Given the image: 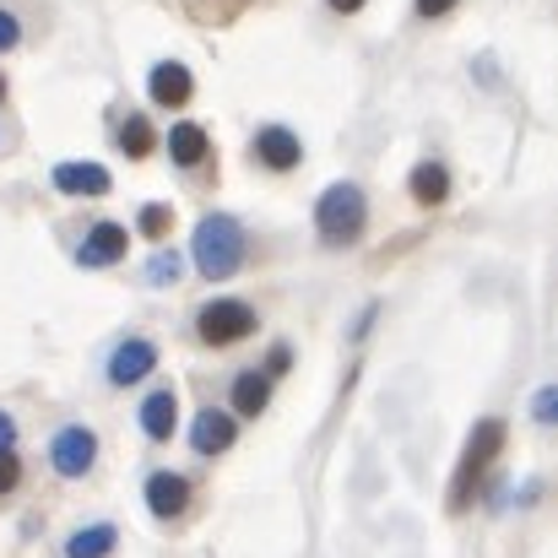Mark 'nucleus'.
<instances>
[{
  "mask_svg": "<svg viewBox=\"0 0 558 558\" xmlns=\"http://www.w3.org/2000/svg\"><path fill=\"white\" fill-rule=\"evenodd\" d=\"M412 195H417L423 206H439V201L450 195V174H445L439 163H417V169H412Z\"/></svg>",
  "mask_w": 558,
  "mask_h": 558,
  "instance_id": "16",
  "label": "nucleus"
},
{
  "mask_svg": "<svg viewBox=\"0 0 558 558\" xmlns=\"http://www.w3.org/2000/svg\"><path fill=\"white\" fill-rule=\"evenodd\" d=\"M190 445H195L201 456H222V450L233 445V417H228V412H211V407H206V412H201V417L190 423Z\"/></svg>",
  "mask_w": 558,
  "mask_h": 558,
  "instance_id": "9",
  "label": "nucleus"
},
{
  "mask_svg": "<svg viewBox=\"0 0 558 558\" xmlns=\"http://www.w3.org/2000/svg\"><path fill=\"white\" fill-rule=\"evenodd\" d=\"M49 456H54V472H60V477H82V472L98 461V439H93L87 428H60Z\"/></svg>",
  "mask_w": 558,
  "mask_h": 558,
  "instance_id": "5",
  "label": "nucleus"
},
{
  "mask_svg": "<svg viewBox=\"0 0 558 558\" xmlns=\"http://www.w3.org/2000/svg\"><path fill=\"white\" fill-rule=\"evenodd\" d=\"M0 98H5V76H0Z\"/></svg>",
  "mask_w": 558,
  "mask_h": 558,
  "instance_id": "27",
  "label": "nucleus"
},
{
  "mask_svg": "<svg viewBox=\"0 0 558 558\" xmlns=\"http://www.w3.org/2000/svg\"><path fill=\"white\" fill-rule=\"evenodd\" d=\"M206 153H211V142H206V131H201V125H174V131H169V158H174L180 169L206 163Z\"/></svg>",
  "mask_w": 558,
  "mask_h": 558,
  "instance_id": "14",
  "label": "nucleus"
},
{
  "mask_svg": "<svg viewBox=\"0 0 558 558\" xmlns=\"http://www.w3.org/2000/svg\"><path fill=\"white\" fill-rule=\"evenodd\" d=\"M153 369H158V348L142 342V337L120 342L114 359H109V379H114V385H136V379H147Z\"/></svg>",
  "mask_w": 558,
  "mask_h": 558,
  "instance_id": "6",
  "label": "nucleus"
},
{
  "mask_svg": "<svg viewBox=\"0 0 558 558\" xmlns=\"http://www.w3.org/2000/svg\"><path fill=\"white\" fill-rule=\"evenodd\" d=\"M16 38H22L16 16H11V11H0V49H16Z\"/></svg>",
  "mask_w": 558,
  "mask_h": 558,
  "instance_id": "22",
  "label": "nucleus"
},
{
  "mask_svg": "<svg viewBox=\"0 0 558 558\" xmlns=\"http://www.w3.org/2000/svg\"><path fill=\"white\" fill-rule=\"evenodd\" d=\"M499 450H505V423L499 417H483L477 434H472V445H466V456H461V472H456V488H450V510H466V499L477 494V483H483V472H488V461Z\"/></svg>",
  "mask_w": 558,
  "mask_h": 558,
  "instance_id": "3",
  "label": "nucleus"
},
{
  "mask_svg": "<svg viewBox=\"0 0 558 558\" xmlns=\"http://www.w3.org/2000/svg\"><path fill=\"white\" fill-rule=\"evenodd\" d=\"M190 505V483L185 477H174V472H158V477H147V510L153 515H180Z\"/></svg>",
  "mask_w": 558,
  "mask_h": 558,
  "instance_id": "10",
  "label": "nucleus"
},
{
  "mask_svg": "<svg viewBox=\"0 0 558 558\" xmlns=\"http://www.w3.org/2000/svg\"><path fill=\"white\" fill-rule=\"evenodd\" d=\"M120 147H125L131 158H147V153H153V125H147L142 114H131V120L120 125Z\"/></svg>",
  "mask_w": 558,
  "mask_h": 558,
  "instance_id": "18",
  "label": "nucleus"
},
{
  "mask_svg": "<svg viewBox=\"0 0 558 558\" xmlns=\"http://www.w3.org/2000/svg\"><path fill=\"white\" fill-rule=\"evenodd\" d=\"M195 271L206 277V282H222V277H233L239 266H244V228L233 222V217H206L201 228H195Z\"/></svg>",
  "mask_w": 558,
  "mask_h": 558,
  "instance_id": "1",
  "label": "nucleus"
},
{
  "mask_svg": "<svg viewBox=\"0 0 558 558\" xmlns=\"http://www.w3.org/2000/svg\"><path fill=\"white\" fill-rule=\"evenodd\" d=\"M558 412V390H537V423H554Z\"/></svg>",
  "mask_w": 558,
  "mask_h": 558,
  "instance_id": "23",
  "label": "nucleus"
},
{
  "mask_svg": "<svg viewBox=\"0 0 558 558\" xmlns=\"http://www.w3.org/2000/svg\"><path fill=\"white\" fill-rule=\"evenodd\" d=\"M54 190H65V195H109V169H98V163H60L54 169Z\"/></svg>",
  "mask_w": 558,
  "mask_h": 558,
  "instance_id": "12",
  "label": "nucleus"
},
{
  "mask_svg": "<svg viewBox=\"0 0 558 558\" xmlns=\"http://www.w3.org/2000/svg\"><path fill=\"white\" fill-rule=\"evenodd\" d=\"M190 71L180 65V60H163L158 71H153V104H163V109H180V104H190Z\"/></svg>",
  "mask_w": 558,
  "mask_h": 558,
  "instance_id": "13",
  "label": "nucleus"
},
{
  "mask_svg": "<svg viewBox=\"0 0 558 558\" xmlns=\"http://www.w3.org/2000/svg\"><path fill=\"white\" fill-rule=\"evenodd\" d=\"M337 11H359V5H369V0H331Z\"/></svg>",
  "mask_w": 558,
  "mask_h": 558,
  "instance_id": "26",
  "label": "nucleus"
},
{
  "mask_svg": "<svg viewBox=\"0 0 558 558\" xmlns=\"http://www.w3.org/2000/svg\"><path fill=\"white\" fill-rule=\"evenodd\" d=\"M364 222H369V201L359 185H331L315 206V228L326 244H353L364 233Z\"/></svg>",
  "mask_w": 558,
  "mask_h": 558,
  "instance_id": "2",
  "label": "nucleus"
},
{
  "mask_svg": "<svg viewBox=\"0 0 558 558\" xmlns=\"http://www.w3.org/2000/svg\"><path fill=\"white\" fill-rule=\"evenodd\" d=\"M169 228H174V211H169V206H158V201L142 206V233H147V239H163Z\"/></svg>",
  "mask_w": 558,
  "mask_h": 558,
  "instance_id": "19",
  "label": "nucleus"
},
{
  "mask_svg": "<svg viewBox=\"0 0 558 558\" xmlns=\"http://www.w3.org/2000/svg\"><path fill=\"white\" fill-rule=\"evenodd\" d=\"M147 277H153V282H174V277H180V260H174V255H158Z\"/></svg>",
  "mask_w": 558,
  "mask_h": 558,
  "instance_id": "21",
  "label": "nucleus"
},
{
  "mask_svg": "<svg viewBox=\"0 0 558 558\" xmlns=\"http://www.w3.org/2000/svg\"><path fill=\"white\" fill-rule=\"evenodd\" d=\"M71 558H109L114 554V526H82L71 543H65Z\"/></svg>",
  "mask_w": 558,
  "mask_h": 558,
  "instance_id": "17",
  "label": "nucleus"
},
{
  "mask_svg": "<svg viewBox=\"0 0 558 558\" xmlns=\"http://www.w3.org/2000/svg\"><path fill=\"white\" fill-rule=\"evenodd\" d=\"M450 5H461V0H417V11H423V16H445Z\"/></svg>",
  "mask_w": 558,
  "mask_h": 558,
  "instance_id": "24",
  "label": "nucleus"
},
{
  "mask_svg": "<svg viewBox=\"0 0 558 558\" xmlns=\"http://www.w3.org/2000/svg\"><path fill=\"white\" fill-rule=\"evenodd\" d=\"M255 158H260L266 169L288 174V169H299L304 147H299V136H293V131H282V125H266V131L255 136Z\"/></svg>",
  "mask_w": 558,
  "mask_h": 558,
  "instance_id": "7",
  "label": "nucleus"
},
{
  "mask_svg": "<svg viewBox=\"0 0 558 558\" xmlns=\"http://www.w3.org/2000/svg\"><path fill=\"white\" fill-rule=\"evenodd\" d=\"M16 477H22L16 456H11V450H0V494H11V488H16Z\"/></svg>",
  "mask_w": 558,
  "mask_h": 558,
  "instance_id": "20",
  "label": "nucleus"
},
{
  "mask_svg": "<svg viewBox=\"0 0 558 558\" xmlns=\"http://www.w3.org/2000/svg\"><path fill=\"white\" fill-rule=\"evenodd\" d=\"M11 439H16V423L0 412V450H11Z\"/></svg>",
  "mask_w": 558,
  "mask_h": 558,
  "instance_id": "25",
  "label": "nucleus"
},
{
  "mask_svg": "<svg viewBox=\"0 0 558 558\" xmlns=\"http://www.w3.org/2000/svg\"><path fill=\"white\" fill-rule=\"evenodd\" d=\"M266 401H271V379L266 374H239L233 379V412H244V417H255V412H266Z\"/></svg>",
  "mask_w": 558,
  "mask_h": 558,
  "instance_id": "15",
  "label": "nucleus"
},
{
  "mask_svg": "<svg viewBox=\"0 0 558 558\" xmlns=\"http://www.w3.org/2000/svg\"><path fill=\"white\" fill-rule=\"evenodd\" d=\"M142 428H147V439H169V434L180 428V401H174V390H153V396L142 401Z\"/></svg>",
  "mask_w": 558,
  "mask_h": 558,
  "instance_id": "11",
  "label": "nucleus"
},
{
  "mask_svg": "<svg viewBox=\"0 0 558 558\" xmlns=\"http://www.w3.org/2000/svg\"><path fill=\"white\" fill-rule=\"evenodd\" d=\"M195 331H201V342H211V348H233V342H244V337L255 331V310L239 304V299H217V304L201 310Z\"/></svg>",
  "mask_w": 558,
  "mask_h": 558,
  "instance_id": "4",
  "label": "nucleus"
},
{
  "mask_svg": "<svg viewBox=\"0 0 558 558\" xmlns=\"http://www.w3.org/2000/svg\"><path fill=\"white\" fill-rule=\"evenodd\" d=\"M125 244H131V239H125V228H120V222H98V228L82 239L76 260H82V266H114V260L125 255Z\"/></svg>",
  "mask_w": 558,
  "mask_h": 558,
  "instance_id": "8",
  "label": "nucleus"
}]
</instances>
